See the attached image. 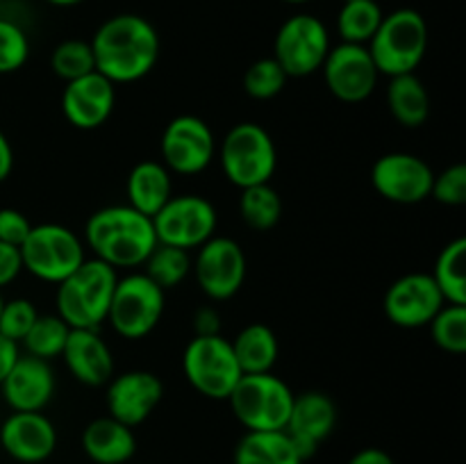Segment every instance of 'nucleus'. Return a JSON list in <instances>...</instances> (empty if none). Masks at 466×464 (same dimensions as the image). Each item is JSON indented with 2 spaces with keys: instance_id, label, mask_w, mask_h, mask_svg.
<instances>
[{
  "instance_id": "39448f33",
  "label": "nucleus",
  "mask_w": 466,
  "mask_h": 464,
  "mask_svg": "<svg viewBox=\"0 0 466 464\" xmlns=\"http://www.w3.org/2000/svg\"><path fill=\"white\" fill-rule=\"evenodd\" d=\"M367 48L380 76L394 77L414 73L428 50L426 18L410 7L385 14Z\"/></svg>"
},
{
  "instance_id": "9b49d317",
  "label": "nucleus",
  "mask_w": 466,
  "mask_h": 464,
  "mask_svg": "<svg viewBox=\"0 0 466 464\" xmlns=\"http://www.w3.org/2000/svg\"><path fill=\"white\" fill-rule=\"evenodd\" d=\"M218 214L212 200L198 194H173L153 217L157 244L182 250H198L217 235Z\"/></svg>"
},
{
  "instance_id": "b1692460",
  "label": "nucleus",
  "mask_w": 466,
  "mask_h": 464,
  "mask_svg": "<svg viewBox=\"0 0 466 464\" xmlns=\"http://www.w3.org/2000/svg\"><path fill=\"white\" fill-rule=\"evenodd\" d=\"M127 205L153 218L173 196V173L157 159L135 164L126 182Z\"/></svg>"
},
{
  "instance_id": "423d86ee",
  "label": "nucleus",
  "mask_w": 466,
  "mask_h": 464,
  "mask_svg": "<svg viewBox=\"0 0 466 464\" xmlns=\"http://www.w3.org/2000/svg\"><path fill=\"white\" fill-rule=\"evenodd\" d=\"M294 391L282 378L268 373H244L235 385L230 400L232 414L246 432L285 430L289 421Z\"/></svg>"
},
{
  "instance_id": "1a4fd4ad",
  "label": "nucleus",
  "mask_w": 466,
  "mask_h": 464,
  "mask_svg": "<svg viewBox=\"0 0 466 464\" xmlns=\"http://www.w3.org/2000/svg\"><path fill=\"white\" fill-rule=\"evenodd\" d=\"M182 373L200 396L212 400H228L244 376L230 339L223 335L194 337L182 353Z\"/></svg>"
},
{
  "instance_id": "0eeeda50",
  "label": "nucleus",
  "mask_w": 466,
  "mask_h": 464,
  "mask_svg": "<svg viewBox=\"0 0 466 464\" xmlns=\"http://www.w3.org/2000/svg\"><path fill=\"white\" fill-rule=\"evenodd\" d=\"M164 308L167 291L159 289L144 271H130L118 276L105 323L123 339H144L159 326Z\"/></svg>"
},
{
  "instance_id": "c03bdc74",
  "label": "nucleus",
  "mask_w": 466,
  "mask_h": 464,
  "mask_svg": "<svg viewBox=\"0 0 466 464\" xmlns=\"http://www.w3.org/2000/svg\"><path fill=\"white\" fill-rule=\"evenodd\" d=\"M14 168V148L9 144V139L5 136V132L0 130V182L7 180L12 176Z\"/></svg>"
},
{
  "instance_id": "6ab92c4d",
  "label": "nucleus",
  "mask_w": 466,
  "mask_h": 464,
  "mask_svg": "<svg viewBox=\"0 0 466 464\" xmlns=\"http://www.w3.org/2000/svg\"><path fill=\"white\" fill-rule=\"evenodd\" d=\"M337 426V405L323 391H305L294 396L289 421L285 432L289 435L291 444L299 450L300 459L314 458L319 446L332 435Z\"/></svg>"
},
{
  "instance_id": "f3484780",
  "label": "nucleus",
  "mask_w": 466,
  "mask_h": 464,
  "mask_svg": "<svg viewBox=\"0 0 466 464\" xmlns=\"http://www.w3.org/2000/svg\"><path fill=\"white\" fill-rule=\"evenodd\" d=\"M105 389V403L107 414L126 426L137 428L157 409L164 398V385L153 371H135L114 373L112 380Z\"/></svg>"
},
{
  "instance_id": "5701e85b",
  "label": "nucleus",
  "mask_w": 466,
  "mask_h": 464,
  "mask_svg": "<svg viewBox=\"0 0 466 464\" xmlns=\"http://www.w3.org/2000/svg\"><path fill=\"white\" fill-rule=\"evenodd\" d=\"M82 450L94 464H126L137 453L135 428L107 417H98L82 432Z\"/></svg>"
},
{
  "instance_id": "bb28decb",
  "label": "nucleus",
  "mask_w": 466,
  "mask_h": 464,
  "mask_svg": "<svg viewBox=\"0 0 466 464\" xmlns=\"http://www.w3.org/2000/svg\"><path fill=\"white\" fill-rule=\"evenodd\" d=\"M235 464H303L285 430L246 432L235 449Z\"/></svg>"
},
{
  "instance_id": "393cba45",
  "label": "nucleus",
  "mask_w": 466,
  "mask_h": 464,
  "mask_svg": "<svg viewBox=\"0 0 466 464\" xmlns=\"http://www.w3.org/2000/svg\"><path fill=\"white\" fill-rule=\"evenodd\" d=\"M387 107L403 127H421L431 116V94L417 73L390 77Z\"/></svg>"
},
{
  "instance_id": "a211bd4d",
  "label": "nucleus",
  "mask_w": 466,
  "mask_h": 464,
  "mask_svg": "<svg viewBox=\"0 0 466 464\" xmlns=\"http://www.w3.org/2000/svg\"><path fill=\"white\" fill-rule=\"evenodd\" d=\"M116 105V85L98 71L66 82L62 91L64 118L77 130H98L109 121Z\"/></svg>"
},
{
  "instance_id": "ea45409f",
  "label": "nucleus",
  "mask_w": 466,
  "mask_h": 464,
  "mask_svg": "<svg viewBox=\"0 0 466 464\" xmlns=\"http://www.w3.org/2000/svg\"><path fill=\"white\" fill-rule=\"evenodd\" d=\"M21 271H23L21 248L0 241V289L12 285V282L21 276Z\"/></svg>"
},
{
  "instance_id": "20e7f679",
  "label": "nucleus",
  "mask_w": 466,
  "mask_h": 464,
  "mask_svg": "<svg viewBox=\"0 0 466 464\" xmlns=\"http://www.w3.org/2000/svg\"><path fill=\"white\" fill-rule=\"evenodd\" d=\"M218 164L237 189L271 182L278 168V150L273 136L259 123L244 121L232 126L217 146Z\"/></svg>"
},
{
  "instance_id": "c756f323",
  "label": "nucleus",
  "mask_w": 466,
  "mask_h": 464,
  "mask_svg": "<svg viewBox=\"0 0 466 464\" xmlns=\"http://www.w3.org/2000/svg\"><path fill=\"white\" fill-rule=\"evenodd\" d=\"M241 221L258 232H268L280 223L282 198L268 182L246 187L239 196Z\"/></svg>"
},
{
  "instance_id": "09e8293b",
  "label": "nucleus",
  "mask_w": 466,
  "mask_h": 464,
  "mask_svg": "<svg viewBox=\"0 0 466 464\" xmlns=\"http://www.w3.org/2000/svg\"><path fill=\"white\" fill-rule=\"evenodd\" d=\"M0 5H3V0H0Z\"/></svg>"
},
{
  "instance_id": "2eb2a0df",
  "label": "nucleus",
  "mask_w": 466,
  "mask_h": 464,
  "mask_svg": "<svg viewBox=\"0 0 466 464\" xmlns=\"http://www.w3.org/2000/svg\"><path fill=\"white\" fill-rule=\"evenodd\" d=\"M435 171L412 153H387L371 168V185L390 203L417 205L431 198Z\"/></svg>"
},
{
  "instance_id": "cd10ccee",
  "label": "nucleus",
  "mask_w": 466,
  "mask_h": 464,
  "mask_svg": "<svg viewBox=\"0 0 466 464\" xmlns=\"http://www.w3.org/2000/svg\"><path fill=\"white\" fill-rule=\"evenodd\" d=\"M432 280L449 305H466V239L449 241L437 255Z\"/></svg>"
},
{
  "instance_id": "c9c22d12",
  "label": "nucleus",
  "mask_w": 466,
  "mask_h": 464,
  "mask_svg": "<svg viewBox=\"0 0 466 464\" xmlns=\"http://www.w3.org/2000/svg\"><path fill=\"white\" fill-rule=\"evenodd\" d=\"M30 57V39L18 23L0 16V76L16 73Z\"/></svg>"
},
{
  "instance_id": "2f4dec72",
  "label": "nucleus",
  "mask_w": 466,
  "mask_h": 464,
  "mask_svg": "<svg viewBox=\"0 0 466 464\" xmlns=\"http://www.w3.org/2000/svg\"><path fill=\"white\" fill-rule=\"evenodd\" d=\"M68 332H71V328L57 314H39L35 326L23 337L21 348L25 350V355L50 362V359L62 355L64 344L68 339Z\"/></svg>"
},
{
  "instance_id": "7ed1b4c3",
  "label": "nucleus",
  "mask_w": 466,
  "mask_h": 464,
  "mask_svg": "<svg viewBox=\"0 0 466 464\" xmlns=\"http://www.w3.org/2000/svg\"><path fill=\"white\" fill-rule=\"evenodd\" d=\"M118 271L96 257H86L55 291L57 317L71 330H100L107 318Z\"/></svg>"
},
{
  "instance_id": "58836bf2",
  "label": "nucleus",
  "mask_w": 466,
  "mask_h": 464,
  "mask_svg": "<svg viewBox=\"0 0 466 464\" xmlns=\"http://www.w3.org/2000/svg\"><path fill=\"white\" fill-rule=\"evenodd\" d=\"M30 230L32 223L25 214L18 212V209L14 207L0 209V241L21 248V244L25 241V237L30 235Z\"/></svg>"
},
{
  "instance_id": "f03ea898",
  "label": "nucleus",
  "mask_w": 466,
  "mask_h": 464,
  "mask_svg": "<svg viewBox=\"0 0 466 464\" xmlns=\"http://www.w3.org/2000/svg\"><path fill=\"white\" fill-rule=\"evenodd\" d=\"M85 248L91 257L112 268L144 267L146 257L157 246L153 218L137 212L130 205H107L86 218Z\"/></svg>"
},
{
  "instance_id": "4468645a",
  "label": "nucleus",
  "mask_w": 466,
  "mask_h": 464,
  "mask_svg": "<svg viewBox=\"0 0 466 464\" xmlns=\"http://www.w3.org/2000/svg\"><path fill=\"white\" fill-rule=\"evenodd\" d=\"M321 73L328 91L337 100L349 105L371 98L378 80H380V73H378L367 45L344 44V41L332 45L326 62H323Z\"/></svg>"
},
{
  "instance_id": "de8ad7c7",
  "label": "nucleus",
  "mask_w": 466,
  "mask_h": 464,
  "mask_svg": "<svg viewBox=\"0 0 466 464\" xmlns=\"http://www.w3.org/2000/svg\"><path fill=\"white\" fill-rule=\"evenodd\" d=\"M3 300H5V298H3V294H0V308H3Z\"/></svg>"
},
{
  "instance_id": "a18cd8bd",
  "label": "nucleus",
  "mask_w": 466,
  "mask_h": 464,
  "mask_svg": "<svg viewBox=\"0 0 466 464\" xmlns=\"http://www.w3.org/2000/svg\"><path fill=\"white\" fill-rule=\"evenodd\" d=\"M48 5H55V7H73V5H80L85 0H46Z\"/></svg>"
},
{
  "instance_id": "a19ab883",
  "label": "nucleus",
  "mask_w": 466,
  "mask_h": 464,
  "mask_svg": "<svg viewBox=\"0 0 466 464\" xmlns=\"http://www.w3.org/2000/svg\"><path fill=\"white\" fill-rule=\"evenodd\" d=\"M191 326H194V337L221 335V317L212 305H203V308L196 309Z\"/></svg>"
},
{
  "instance_id": "412c9836",
  "label": "nucleus",
  "mask_w": 466,
  "mask_h": 464,
  "mask_svg": "<svg viewBox=\"0 0 466 464\" xmlns=\"http://www.w3.org/2000/svg\"><path fill=\"white\" fill-rule=\"evenodd\" d=\"M55 387L57 380L50 362L21 353L7 378L0 382V394L12 412H44L53 400Z\"/></svg>"
},
{
  "instance_id": "72a5a7b5",
  "label": "nucleus",
  "mask_w": 466,
  "mask_h": 464,
  "mask_svg": "<svg viewBox=\"0 0 466 464\" xmlns=\"http://www.w3.org/2000/svg\"><path fill=\"white\" fill-rule=\"evenodd\" d=\"M428 326H431L432 341H435L441 350H446V353L451 355L464 353L466 350V305L446 303Z\"/></svg>"
},
{
  "instance_id": "6e6552de",
  "label": "nucleus",
  "mask_w": 466,
  "mask_h": 464,
  "mask_svg": "<svg viewBox=\"0 0 466 464\" xmlns=\"http://www.w3.org/2000/svg\"><path fill=\"white\" fill-rule=\"evenodd\" d=\"M23 271L57 287L86 259L85 241L62 223H39L21 244Z\"/></svg>"
},
{
  "instance_id": "f704fd0d",
  "label": "nucleus",
  "mask_w": 466,
  "mask_h": 464,
  "mask_svg": "<svg viewBox=\"0 0 466 464\" xmlns=\"http://www.w3.org/2000/svg\"><path fill=\"white\" fill-rule=\"evenodd\" d=\"M287 73L273 57H262L244 73V91L255 100H271L287 86Z\"/></svg>"
},
{
  "instance_id": "e433bc0d",
  "label": "nucleus",
  "mask_w": 466,
  "mask_h": 464,
  "mask_svg": "<svg viewBox=\"0 0 466 464\" xmlns=\"http://www.w3.org/2000/svg\"><path fill=\"white\" fill-rule=\"evenodd\" d=\"M36 317H39V312H36L32 300H3V308H0V335H5L7 339L16 341V344L21 346L23 337H25L27 330L35 326Z\"/></svg>"
},
{
  "instance_id": "c85d7f7f",
  "label": "nucleus",
  "mask_w": 466,
  "mask_h": 464,
  "mask_svg": "<svg viewBox=\"0 0 466 464\" xmlns=\"http://www.w3.org/2000/svg\"><path fill=\"white\" fill-rule=\"evenodd\" d=\"M382 12L376 0H344L337 14V32L344 44L367 45L380 27Z\"/></svg>"
},
{
  "instance_id": "37998d69",
  "label": "nucleus",
  "mask_w": 466,
  "mask_h": 464,
  "mask_svg": "<svg viewBox=\"0 0 466 464\" xmlns=\"http://www.w3.org/2000/svg\"><path fill=\"white\" fill-rule=\"evenodd\" d=\"M349 464H396L387 450L382 449H362L349 459Z\"/></svg>"
},
{
  "instance_id": "f8f14e48",
  "label": "nucleus",
  "mask_w": 466,
  "mask_h": 464,
  "mask_svg": "<svg viewBox=\"0 0 466 464\" xmlns=\"http://www.w3.org/2000/svg\"><path fill=\"white\" fill-rule=\"evenodd\" d=\"M159 153L164 166L176 176H198L217 157V136L200 116L180 114L164 127Z\"/></svg>"
},
{
  "instance_id": "f257e3e1",
  "label": "nucleus",
  "mask_w": 466,
  "mask_h": 464,
  "mask_svg": "<svg viewBox=\"0 0 466 464\" xmlns=\"http://www.w3.org/2000/svg\"><path fill=\"white\" fill-rule=\"evenodd\" d=\"M96 71L114 85L141 80L157 66L159 32L139 14H116L96 30L91 39Z\"/></svg>"
},
{
  "instance_id": "7c9ffc66",
  "label": "nucleus",
  "mask_w": 466,
  "mask_h": 464,
  "mask_svg": "<svg viewBox=\"0 0 466 464\" xmlns=\"http://www.w3.org/2000/svg\"><path fill=\"white\" fill-rule=\"evenodd\" d=\"M144 273L159 287L168 291L180 287L191 273V253L189 250L176 248V246L157 244L153 253L146 257Z\"/></svg>"
},
{
  "instance_id": "a878e982",
  "label": "nucleus",
  "mask_w": 466,
  "mask_h": 464,
  "mask_svg": "<svg viewBox=\"0 0 466 464\" xmlns=\"http://www.w3.org/2000/svg\"><path fill=\"white\" fill-rule=\"evenodd\" d=\"M241 373H268L273 371L280 355L278 337L267 323H248L237 332L230 341Z\"/></svg>"
},
{
  "instance_id": "ddd939ff",
  "label": "nucleus",
  "mask_w": 466,
  "mask_h": 464,
  "mask_svg": "<svg viewBox=\"0 0 466 464\" xmlns=\"http://www.w3.org/2000/svg\"><path fill=\"white\" fill-rule=\"evenodd\" d=\"M191 271L200 291L209 300L221 303L230 300L244 287L248 264L239 241L214 235L196 250V257H191Z\"/></svg>"
},
{
  "instance_id": "9d476101",
  "label": "nucleus",
  "mask_w": 466,
  "mask_h": 464,
  "mask_svg": "<svg viewBox=\"0 0 466 464\" xmlns=\"http://www.w3.org/2000/svg\"><path fill=\"white\" fill-rule=\"evenodd\" d=\"M330 48V32L321 18L314 14H294L278 27L273 59L287 77H308L321 71Z\"/></svg>"
},
{
  "instance_id": "4c0bfd02",
  "label": "nucleus",
  "mask_w": 466,
  "mask_h": 464,
  "mask_svg": "<svg viewBox=\"0 0 466 464\" xmlns=\"http://www.w3.org/2000/svg\"><path fill=\"white\" fill-rule=\"evenodd\" d=\"M431 196L441 205L460 207L466 203V166L464 164H451L441 173H435Z\"/></svg>"
},
{
  "instance_id": "473e14b6",
  "label": "nucleus",
  "mask_w": 466,
  "mask_h": 464,
  "mask_svg": "<svg viewBox=\"0 0 466 464\" xmlns=\"http://www.w3.org/2000/svg\"><path fill=\"white\" fill-rule=\"evenodd\" d=\"M50 66H53L55 76L62 77L64 82H73L77 77L94 73L96 59L94 50H91V41L66 39L57 44L53 55H50Z\"/></svg>"
},
{
  "instance_id": "dca6fc26",
  "label": "nucleus",
  "mask_w": 466,
  "mask_h": 464,
  "mask_svg": "<svg viewBox=\"0 0 466 464\" xmlns=\"http://www.w3.org/2000/svg\"><path fill=\"white\" fill-rule=\"evenodd\" d=\"M446 305L440 287L431 273H408L394 280L387 289L382 309L394 326L405 330L426 328Z\"/></svg>"
},
{
  "instance_id": "49530a36",
  "label": "nucleus",
  "mask_w": 466,
  "mask_h": 464,
  "mask_svg": "<svg viewBox=\"0 0 466 464\" xmlns=\"http://www.w3.org/2000/svg\"><path fill=\"white\" fill-rule=\"evenodd\" d=\"M282 3H289V5H303V3H309V0H282Z\"/></svg>"
},
{
  "instance_id": "79ce46f5",
  "label": "nucleus",
  "mask_w": 466,
  "mask_h": 464,
  "mask_svg": "<svg viewBox=\"0 0 466 464\" xmlns=\"http://www.w3.org/2000/svg\"><path fill=\"white\" fill-rule=\"evenodd\" d=\"M18 358H21V346L16 341L7 339L5 335H0V382L7 378V373L12 371Z\"/></svg>"
},
{
  "instance_id": "4be33fe9",
  "label": "nucleus",
  "mask_w": 466,
  "mask_h": 464,
  "mask_svg": "<svg viewBox=\"0 0 466 464\" xmlns=\"http://www.w3.org/2000/svg\"><path fill=\"white\" fill-rule=\"evenodd\" d=\"M59 358L80 385L105 387L114 376V355L98 330H71Z\"/></svg>"
},
{
  "instance_id": "aec40b11",
  "label": "nucleus",
  "mask_w": 466,
  "mask_h": 464,
  "mask_svg": "<svg viewBox=\"0 0 466 464\" xmlns=\"http://www.w3.org/2000/svg\"><path fill=\"white\" fill-rule=\"evenodd\" d=\"M0 446L16 462L41 464L57 449V430L44 412H12L0 426Z\"/></svg>"
}]
</instances>
